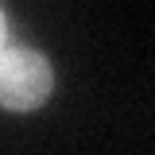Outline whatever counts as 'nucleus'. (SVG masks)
Returning a JSON list of instances; mask_svg holds the SVG:
<instances>
[{"label":"nucleus","mask_w":155,"mask_h":155,"mask_svg":"<svg viewBox=\"0 0 155 155\" xmlns=\"http://www.w3.org/2000/svg\"><path fill=\"white\" fill-rule=\"evenodd\" d=\"M51 89H54V70L39 51L23 43L0 47V105L4 109L31 113L51 97Z\"/></svg>","instance_id":"nucleus-1"},{"label":"nucleus","mask_w":155,"mask_h":155,"mask_svg":"<svg viewBox=\"0 0 155 155\" xmlns=\"http://www.w3.org/2000/svg\"><path fill=\"white\" fill-rule=\"evenodd\" d=\"M0 47H4V12H0Z\"/></svg>","instance_id":"nucleus-2"}]
</instances>
